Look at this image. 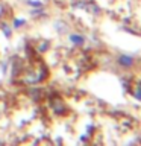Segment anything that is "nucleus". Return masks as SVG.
Returning a JSON list of instances; mask_svg holds the SVG:
<instances>
[{
    "mask_svg": "<svg viewBox=\"0 0 141 146\" xmlns=\"http://www.w3.org/2000/svg\"><path fill=\"white\" fill-rule=\"evenodd\" d=\"M115 62H117L118 67L125 68V70H129V68H132L136 64V59H135V56H132L129 53H121L117 56Z\"/></svg>",
    "mask_w": 141,
    "mask_h": 146,
    "instance_id": "obj_1",
    "label": "nucleus"
},
{
    "mask_svg": "<svg viewBox=\"0 0 141 146\" xmlns=\"http://www.w3.org/2000/svg\"><path fill=\"white\" fill-rule=\"evenodd\" d=\"M44 79V76L41 75V68L38 70H29L24 73V78H23V81L26 82V84H38Z\"/></svg>",
    "mask_w": 141,
    "mask_h": 146,
    "instance_id": "obj_2",
    "label": "nucleus"
},
{
    "mask_svg": "<svg viewBox=\"0 0 141 146\" xmlns=\"http://www.w3.org/2000/svg\"><path fill=\"white\" fill-rule=\"evenodd\" d=\"M68 41L74 46V47H82L86 43V36L84 34H77V32H73V34H68Z\"/></svg>",
    "mask_w": 141,
    "mask_h": 146,
    "instance_id": "obj_3",
    "label": "nucleus"
},
{
    "mask_svg": "<svg viewBox=\"0 0 141 146\" xmlns=\"http://www.w3.org/2000/svg\"><path fill=\"white\" fill-rule=\"evenodd\" d=\"M52 108H53V111L58 114V116H64V114L67 113V107H65V104L61 102V100H55V102L52 104Z\"/></svg>",
    "mask_w": 141,
    "mask_h": 146,
    "instance_id": "obj_4",
    "label": "nucleus"
},
{
    "mask_svg": "<svg viewBox=\"0 0 141 146\" xmlns=\"http://www.w3.org/2000/svg\"><path fill=\"white\" fill-rule=\"evenodd\" d=\"M132 96H134V99L141 102V82H135L134 84V87H132Z\"/></svg>",
    "mask_w": 141,
    "mask_h": 146,
    "instance_id": "obj_5",
    "label": "nucleus"
},
{
    "mask_svg": "<svg viewBox=\"0 0 141 146\" xmlns=\"http://www.w3.org/2000/svg\"><path fill=\"white\" fill-rule=\"evenodd\" d=\"M0 29H2V32H3V35L6 36V38H11L12 36V27L8 25V23H2V25H0Z\"/></svg>",
    "mask_w": 141,
    "mask_h": 146,
    "instance_id": "obj_6",
    "label": "nucleus"
},
{
    "mask_svg": "<svg viewBox=\"0 0 141 146\" xmlns=\"http://www.w3.org/2000/svg\"><path fill=\"white\" fill-rule=\"evenodd\" d=\"M24 25H26L24 18L18 17V18H14V20H12V29H20V27H23Z\"/></svg>",
    "mask_w": 141,
    "mask_h": 146,
    "instance_id": "obj_7",
    "label": "nucleus"
},
{
    "mask_svg": "<svg viewBox=\"0 0 141 146\" xmlns=\"http://www.w3.org/2000/svg\"><path fill=\"white\" fill-rule=\"evenodd\" d=\"M9 14V8L6 3L0 2V20H3V18H6V15Z\"/></svg>",
    "mask_w": 141,
    "mask_h": 146,
    "instance_id": "obj_8",
    "label": "nucleus"
},
{
    "mask_svg": "<svg viewBox=\"0 0 141 146\" xmlns=\"http://www.w3.org/2000/svg\"><path fill=\"white\" fill-rule=\"evenodd\" d=\"M55 29H56L59 34H65V32L68 31L67 27V23H62V21H58L56 25H55Z\"/></svg>",
    "mask_w": 141,
    "mask_h": 146,
    "instance_id": "obj_9",
    "label": "nucleus"
},
{
    "mask_svg": "<svg viewBox=\"0 0 141 146\" xmlns=\"http://www.w3.org/2000/svg\"><path fill=\"white\" fill-rule=\"evenodd\" d=\"M29 6H32V8H41L43 6V2H40V0H27L26 2Z\"/></svg>",
    "mask_w": 141,
    "mask_h": 146,
    "instance_id": "obj_10",
    "label": "nucleus"
}]
</instances>
